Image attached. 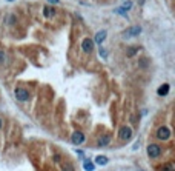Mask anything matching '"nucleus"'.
Returning a JSON list of instances; mask_svg holds the SVG:
<instances>
[{
	"mask_svg": "<svg viewBox=\"0 0 175 171\" xmlns=\"http://www.w3.org/2000/svg\"><path fill=\"white\" fill-rule=\"evenodd\" d=\"M14 96L20 102H28L29 100V93H28V89H25V88H16L14 89Z\"/></svg>",
	"mask_w": 175,
	"mask_h": 171,
	"instance_id": "nucleus-1",
	"label": "nucleus"
},
{
	"mask_svg": "<svg viewBox=\"0 0 175 171\" xmlns=\"http://www.w3.org/2000/svg\"><path fill=\"white\" fill-rule=\"evenodd\" d=\"M147 156L151 157V159H157V157L161 154V148L160 145H157V143H151V145H147Z\"/></svg>",
	"mask_w": 175,
	"mask_h": 171,
	"instance_id": "nucleus-2",
	"label": "nucleus"
},
{
	"mask_svg": "<svg viewBox=\"0 0 175 171\" xmlns=\"http://www.w3.org/2000/svg\"><path fill=\"white\" fill-rule=\"evenodd\" d=\"M140 33H141V26L135 25V26H131V28L125 30L123 31V37H126V39H129V37H137Z\"/></svg>",
	"mask_w": 175,
	"mask_h": 171,
	"instance_id": "nucleus-3",
	"label": "nucleus"
},
{
	"mask_svg": "<svg viewBox=\"0 0 175 171\" xmlns=\"http://www.w3.org/2000/svg\"><path fill=\"white\" fill-rule=\"evenodd\" d=\"M157 137H158L160 140H167V139L170 137V129H169L167 126H160V128L157 129Z\"/></svg>",
	"mask_w": 175,
	"mask_h": 171,
	"instance_id": "nucleus-4",
	"label": "nucleus"
},
{
	"mask_svg": "<svg viewBox=\"0 0 175 171\" xmlns=\"http://www.w3.org/2000/svg\"><path fill=\"white\" fill-rule=\"evenodd\" d=\"M118 137L122 139V140H129L132 137V129H131V126H122V128H120Z\"/></svg>",
	"mask_w": 175,
	"mask_h": 171,
	"instance_id": "nucleus-5",
	"label": "nucleus"
},
{
	"mask_svg": "<svg viewBox=\"0 0 175 171\" xmlns=\"http://www.w3.org/2000/svg\"><path fill=\"white\" fill-rule=\"evenodd\" d=\"M71 142L74 143V145H82V143L85 142V134L82 133V131H75V133H72V136H71Z\"/></svg>",
	"mask_w": 175,
	"mask_h": 171,
	"instance_id": "nucleus-6",
	"label": "nucleus"
},
{
	"mask_svg": "<svg viewBox=\"0 0 175 171\" xmlns=\"http://www.w3.org/2000/svg\"><path fill=\"white\" fill-rule=\"evenodd\" d=\"M82 49H83L85 52H91V51L94 49V42H92V39H89V37L83 39V42H82Z\"/></svg>",
	"mask_w": 175,
	"mask_h": 171,
	"instance_id": "nucleus-7",
	"label": "nucleus"
},
{
	"mask_svg": "<svg viewBox=\"0 0 175 171\" xmlns=\"http://www.w3.org/2000/svg\"><path fill=\"white\" fill-rule=\"evenodd\" d=\"M106 34H107V33H106L104 30H103V31H98V33L95 34V39H94L92 42H95L97 45H101V43L104 42V39H106Z\"/></svg>",
	"mask_w": 175,
	"mask_h": 171,
	"instance_id": "nucleus-8",
	"label": "nucleus"
},
{
	"mask_svg": "<svg viewBox=\"0 0 175 171\" xmlns=\"http://www.w3.org/2000/svg\"><path fill=\"white\" fill-rule=\"evenodd\" d=\"M169 89H170V86H169L167 83H164V85H161V86L157 89V94H158V96H161V97H163V96H167Z\"/></svg>",
	"mask_w": 175,
	"mask_h": 171,
	"instance_id": "nucleus-9",
	"label": "nucleus"
},
{
	"mask_svg": "<svg viewBox=\"0 0 175 171\" xmlns=\"http://www.w3.org/2000/svg\"><path fill=\"white\" fill-rule=\"evenodd\" d=\"M109 142H111V136L109 134H104L98 139V147H107L109 145Z\"/></svg>",
	"mask_w": 175,
	"mask_h": 171,
	"instance_id": "nucleus-10",
	"label": "nucleus"
},
{
	"mask_svg": "<svg viewBox=\"0 0 175 171\" xmlns=\"http://www.w3.org/2000/svg\"><path fill=\"white\" fill-rule=\"evenodd\" d=\"M54 14H56L54 8H49V6H45V8H43V16H45V17L51 19V17H54Z\"/></svg>",
	"mask_w": 175,
	"mask_h": 171,
	"instance_id": "nucleus-11",
	"label": "nucleus"
},
{
	"mask_svg": "<svg viewBox=\"0 0 175 171\" xmlns=\"http://www.w3.org/2000/svg\"><path fill=\"white\" fill-rule=\"evenodd\" d=\"M107 162H109V159H107L106 156H97V157H95V163H97V165H101V166H104Z\"/></svg>",
	"mask_w": 175,
	"mask_h": 171,
	"instance_id": "nucleus-12",
	"label": "nucleus"
},
{
	"mask_svg": "<svg viewBox=\"0 0 175 171\" xmlns=\"http://www.w3.org/2000/svg\"><path fill=\"white\" fill-rule=\"evenodd\" d=\"M83 168H85V171H94V169H95V165H94L91 160H85L83 162Z\"/></svg>",
	"mask_w": 175,
	"mask_h": 171,
	"instance_id": "nucleus-13",
	"label": "nucleus"
},
{
	"mask_svg": "<svg viewBox=\"0 0 175 171\" xmlns=\"http://www.w3.org/2000/svg\"><path fill=\"white\" fill-rule=\"evenodd\" d=\"M138 51H140V46H132V48H129V49H128V56H129V57H132V56H135Z\"/></svg>",
	"mask_w": 175,
	"mask_h": 171,
	"instance_id": "nucleus-14",
	"label": "nucleus"
},
{
	"mask_svg": "<svg viewBox=\"0 0 175 171\" xmlns=\"http://www.w3.org/2000/svg\"><path fill=\"white\" fill-rule=\"evenodd\" d=\"M161 171H175V168H173L172 163H164L163 166H161Z\"/></svg>",
	"mask_w": 175,
	"mask_h": 171,
	"instance_id": "nucleus-15",
	"label": "nucleus"
},
{
	"mask_svg": "<svg viewBox=\"0 0 175 171\" xmlns=\"http://www.w3.org/2000/svg\"><path fill=\"white\" fill-rule=\"evenodd\" d=\"M62 171H74V165L72 163H65L62 166Z\"/></svg>",
	"mask_w": 175,
	"mask_h": 171,
	"instance_id": "nucleus-16",
	"label": "nucleus"
},
{
	"mask_svg": "<svg viewBox=\"0 0 175 171\" xmlns=\"http://www.w3.org/2000/svg\"><path fill=\"white\" fill-rule=\"evenodd\" d=\"M114 12H115V14H120V16H125V17H126V12H128V11H125L122 6H120V8H115Z\"/></svg>",
	"mask_w": 175,
	"mask_h": 171,
	"instance_id": "nucleus-17",
	"label": "nucleus"
},
{
	"mask_svg": "<svg viewBox=\"0 0 175 171\" xmlns=\"http://www.w3.org/2000/svg\"><path fill=\"white\" fill-rule=\"evenodd\" d=\"M131 6H132V2H131V0H128V2H125V3H123V6H122V8H123L125 11H128V9H131Z\"/></svg>",
	"mask_w": 175,
	"mask_h": 171,
	"instance_id": "nucleus-18",
	"label": "nucleus"
},
{
	"mask_svg": "<svg viewBox=\"0 0 175 171\" xmlns=\"http://www.w3.org/2000/svg\"><path fill=\"white\" fill-rule=\"evenodd\" d=\"M100 56H101L103 59H106V57H107V52H106V49H104V48H101V46H100Z\"/></svg>",
	"mask_w": 175,
	"mask_h": 171,
	"instance_id": "nucleus-19",
	"label": "nucleus"
},
{
	"mask_svg": "<svg viewBox=\"0 0 175 171\" xmlns=\"http://www.w3.org/2000/svg\"><path fill=\"white\" fill-rule=\"evenodd\" d=\"M147 62H149V60H147V59H143V60H141V62H140L138 65H140L141 68H146V67H147Z\"/></svg>",
	"mask_w": 175,
	"mask_h": 171,
	"instance_id": "nucleus-20",
	"label": "nucleus"
},
{
	"mask_svg": "<svg viewBox=\"0 0 175 171\" xmlns=\"http://www.w3.org/2000/svg\"><path fill=\"white\" fill-rule=\"evenodd\" d=\"M3 60H5V52H3V49H0V63Z\"/></svg>",
	"mask_w": 175,
	"mask_h": 171,
	"instance_id": "nucleus-21",
	"label": "nucleus"
},
{
	"mask_svg": "<svg viewBox=\"0 0 175 171\" xmlns=\"http://www.w3.org/2000/svg\"><path fill=\"white\" fill-rule=\"evenodd\" d=\"M48 2H49V3H54V5H57L60 0H48Z\"/></svg>",
	"mask_w": 175,
	"mask_h": 171,
	"instance_id": "nucleus-22",
	"label": "nucleus"
},
{
	"mask_svg": "<svg viewBox=\"0 0 175 171\" xmlns=\"http://www.w3.org/2000/svg\"><path fill=\"white\" fill-rule=\"evenodd\" d=\"M6 2H16V0H6Z\"/></svg>",
	"mask_w": 175,
	"mask_h": 171,
	"instance_id": "nucleus-23",
	"label": "nucleus"
},
{
	"mask_svg": "<svg viewBox=\"0 0 175 171\" xmlns=\"http://www.w3.org/2000/svg\"><path fill=\"white\" fill-rule=\"evenodd\" d=\"M0 128H2V120H0Z\"/></svg>",
	"mask_w": 175,
	"mask_h": 171,
	"instance_id": "nucleus-24",
	"label": "nucleus"
}]
</instances>
